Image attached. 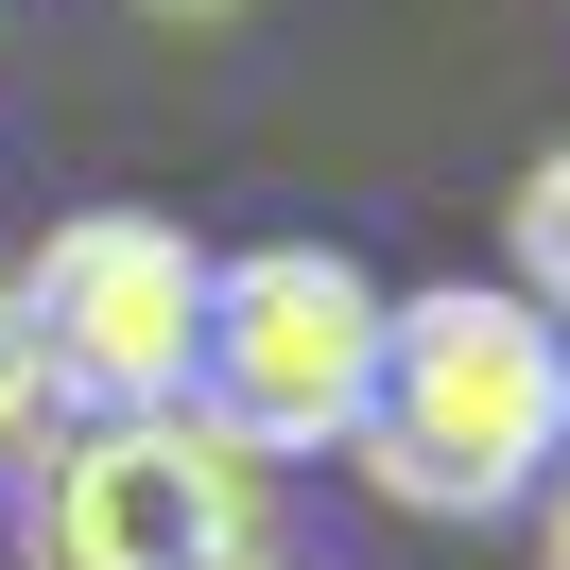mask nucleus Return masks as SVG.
Returning <instances> with one entry per match:
<instances>
[{"mask_svg": "<svg viewBox=\"0 0 570 570\" xmlns=\"http://www.w3.org/2000/svg\"><path fill=\"white\" fill-rule=\"evenodd\" d=\"M346 466L397 501V519H535V484L570 466V328L519 312L501 277H432L381 312V381H363Z\"/></svg>", "mask_w": 570, "mask_h": 570, "instance_id": "f257e3e1", "label": "nucleus"}, {"mask_svg": "<svg viewBox=\"0 0 570 570\" xmlns=\"http://www.w3.org/2000/svg\"><path fill=\"white\" fill-rule=\"evenodd\" d=\"M18 553L36 570H243L277 553V466L243 432L174 415H70L52 466L18 484Z\"/></svg>", "mask_w": 570, "mask_h": 570, "instance_id": "f03ea898", "label": "nucleus"}, {"mask_svg": "<svg viewBox=\"0 0 570 570\" xmlns=\"http://www.w3.org/2000/svg\"><path fill=\"white\" fill-rule=\"evenodd\" d=\"M381 312L346 243H243L208 259V346H190V415L243 432L259 466H312L363 432V381H381Z\"/></svg>", "mask_w": 570, "mask_h": 570, "instance_id": "7ed1b4c3", "label": "nucleus"}, {"mask_svg": "<svg viewBox=\"0 0 570 570\" xmlns=\"http://www.w3.org/2000/svg\"><path fill=\"white\" fill-rule=\"evenodd\" d=\"M18 328H36V381L70 415H174L190 346H208V243L156 208H70L18 259Z\"/></svg>", "mask_w": 570, "mask_h": 570, "instance_id": "20e7f679", "label": "nucleus"}, {"mask_svg": "<svg viewBox=\"0 0 570 570\" xmlns=\"http://www.w3.org/2000/svg\"><path fill=\"white\" fill-rule=\"evenodd\" d=\"M501 259H519V277H501V294H519V312H553V328H570V139L535 156L519 190H501Z\"/></svg>", "mask_w": 570, "mask_h": 570, "instance_id": "39448f33", "label": "nucleus"}, {"mask_svg": "<svg viewBox=\"0 0 570 570\" xmlns=\"http://www.w3.org/2000/svg\"><path fill=\"white\" fill-rule=\"evenodd\" d=\"M52 381H36V328H18V259H0V450H36Z\"/></svg>", "mask_w": 570, "mask_h": 570, "instance_id": "423d86ee", "label": "nucleus"}, {"mask_svg": "<svg viewBox=\"0 0 570 570\" xmlns=\"http://www.w3.org/2000/svg\"><path fill=\"white\" fill-rule=\"evenodd\" d=\"M535 570H570V466L535 484Z\"/></svg>", "mask_w": 570, "mask_h": 570, "instance_id": "0eeeda50", "label": "nucleus"}, {"mask_svg": "<svg viewBox=\"0 0 570 570\" xmlns=\"http://www.w3.org/2000/svg\"><path fill=\"white\" fill-rule=\"evenodd\" d=\"M139 18H190V36H208V18H243V0H139Z\"/></svg>", "mask_w": 570, "mask_h": 570, "instance_id": "6e6552de", "label": "nucleus"}, {"mask_svg": "<svg viewBox=\"0 0 570 570\" xmlns=\"http://www.w3.org/2000/svg\"><path fill=\"white\" fill-rule=\"evenodd\" d=\"M243 570H277V553H243Z\"/></svg>", "mask_w": 570, "mask_h": 570, "instance_id": "1a4fd4ad", "label": "nucleus"}]
</instances>
